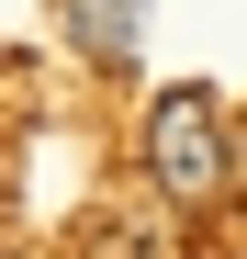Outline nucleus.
Returning a JSON list of instances; mask_svg holds the SVG:
<instances>
[{"label":"nucleus","instance_id":"nucleus-3","mask_svg":"<svg viewBox=\"0 0 247 259\" xmlns=\"http://www.w3.org/2000/svg\"><path fill=\"white\" fill-rule=\"evenodd\" d=\"M112 259H135V237H112Z\"/></svg>","mask_w":247,"mask_h":259},{"label":"nucleus","instance_id":"nucleus-2","mask_svg":"<svg viewBox=\"0 0 247 259\" xmlns=\"http://www.w3.org/2000/svg\"><path fill=\"white\" fill-rule=\"evenodd\" d=\"M56 12H68V34H79L101 68H135V23H146V0H56Z\"/></svg>","mask_w":247,"mask_h":259},{"label":"nucleus","instance_id":"nucleus-1","mask_svg":"<svg viewBox=\"0 0 247 259\" xmlns=\"http://www.w3.org/2000/svg\"><path fill=\"white\" fill-rule=\"evenodd\" d=\"M146 181L169 192V203H214L225 181H236V147L214 136V91H157L146 102Z\"/></svg>","mask_w":247,"mask_h":259}]
</instances>
